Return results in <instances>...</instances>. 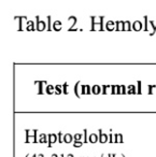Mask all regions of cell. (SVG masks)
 Wrapping results in <instances>:
<instances>
[{
  "label": "cell",
  "mask_w": 156,
  "mask_h": 157,
  "mask_svg": "<svg viewBox=\"0 0 156 157\" xmlns=\"http://www.w3.org/2000/svg\"><path fill=\"white\" fill-rule=\"evenodd\" d=\"M148 22H149V17H148V16H144V30H145V31H148V30H149Z\"/></svg>",
  "instance_id": "28"
},
{
  "label": "cell",
  "mask_w": 156,
  "mask_h": 157,
  "mask_svg": "<svg viewBox=\"0 0 156 157\" xmlns=\"http://www.w3.org/2000/svg\"><path fill=\"white\" fill-rule=\"evenodd\" d=\"M111 87V86H108V85H102L101 88H102V94L103 95H108V88Z\"/></svg>",
  "instance_id": "27"
},
{
  "label": "cell",
  "mask_w": 156,
  "mask_h": 157,
  "mask_svg": "<svg viewBox=\"0 0 156 157\" xmlns=\"http://www.w3.org/2000/svg\"><path fill=\"white\" fill-rule=\"evenodd\" d=\"M81 95H87V85L81 86Z\"/></svg>",
  "instance_id": "23"
},
{
  "label": "cell",
  "mask_w": 156,
  "mask_h": 157,
  "mask_svg": "<svg viewBox=\"0 0 156 157\" xmlns=\"http://www.w3.org/2000/svg\"><path fill=\"white\" fill-rule=\"evenodd\" d=\"M60 157H65V155H64V154H61V155H60Z\"/></svg>",
  "instance_id": "49"
},
{
  "label": "cell",
  "mask_w": 156,
  "mask_h": 157,
  "mask_svg": "<svg viewBox=\"0 0 156 157\" xmlns=\"http://www.w3.org/2000/svg\"><path fill=\"white\" fill-rule=\"evenodd\" d=\"M38 157H44V155L43 154H39V156Z\"/></svg>",
  "instance_id": "44"
},
{
  "label": "cell",
  "mask_w": 156,
  "mask_h": 157,
  "mask_svg": "<svg viewBox=\"0 0 156 157\" xmlns=\"http://www.w3.org/2000/svg\"><path fill=\"white\" fill-rule=\"evenodd\" d=\"M25 132H26V140H25V142L26 143H29L30 142V138H33V137L29 134V129H26Z\"/></svg>",
  "instance_id": "24"
},
{
  "label": "cell",
  "mask_w": 156,
  "mask_h": 157,
  "mask_svg": "<svg viewBox=\"0 0 156 157\" xmlns=\"http://www.w3.org/2000/svg\"><path fill=\"white\" fill-rule=\"evenodd\" d=\"M90 93H91V88L89 85H87V95H90Z\"/></svg>",
  "instance_id": "40"
},
{
  "label": "cell",
  "mask_w": 156,
  "mask_h": 157,
  "mask_svg": "<svg viewBox=\"0 0 156 157\" xmlns=\"http://www.w3.org/2000/svg\"><path fill=\"white\" fill-rule=\"evenodd\" d=\"M84 144V142H82V141H74L73 142V146L74 147H80Z\"/></svg>",
  "instance_id": "29"
},
{
  "label": "cell",
  "mask_w": 156,
  "mask_h": 157,
  "mask_svg": "<svg viewBox=\"0 0 156 157\" xmlns=\"http://www.w3.org/2000/svg\"><path fill=\"white\" fill-rule=\"evenodd\" d=\"M113 136H114V143L120 142V134H118V133H114Z\"/></svg>",
  "instance_id": "33"
},
{
  "label": "cell",
  "mask_w": 156,
  "mask_h": 157,
  "mask_svg": "<svg viewBox=\"0 0 156 157\" xmlns=\"http://www.w3.org/2000/svg\"><path fill=\"white\" fill-rule=\"evenodd\" d=\"M112 157H116V154H112Z\"/></svg>",
  "instance_id": "45"
},
{
  "label": "cell",
  "mask_w": 156,
  "mask_h": 157,
  "mask_svg": "<svg viewBox=\"0 0 156 157\" xmlns=\"http://www.w3.org/2000/svg\"><path fill=\"white\" fill-rule=\"evenodd\" d=\"M48 138H49V143H48L49 147H52L53 143L58 142V134H56V133H49Z\"/></svg>",
  "instance_id": "2"
},
{
  "label": "cell",
  "mask_w": 156,
  "mask_h": 157,
  "mask_svg": "<svg viewBox=\"0 0 156 157\" xmlns=\"http://www.w3.org/2000/svg\"><path fill=\"white\" fill-rule=\"evenodd\" d=\"M128 91L127 94L128 95H137L138 94V88H137L136 85H128Z\"/></svg>",
  "instance_id": "4"
},
{
  "label": "cell",
  "mask_w": 156,
  "mask_h": 157,
  "mask_svg": "<svg viewBox=\"0 0 156 157\" xmlns=\"http://www.w3.org/2000/svg\"><path fill=\"white\" fill-rule=\"evenodd\" d=\"M99 141V136L97 133H90L88 137V142L90 143H96Z\"/></svg>",
  "instance_id": "8"
},
{
  "label": "cell",
  "mask_w": 156,
  "mask_h": 157,
  "mask_svg": "<svg viewBox=\"0 0 156 157\" xmlns=\"http://www.w3.org/2000/svg\"><path fill=\"white\" fill-rule=\"evenodd\" d=\"M52 156H53V157H58L59 155H57V154H52Z\"/></svg>",
  "instance_id": "43"
},
{
  "label": "cell",
  "mask_w": 156,
  "mask_h": 157,
  "mask_svg": "<svg viewBox=\"0 0 156 157\" xmlns=\"http://www.w3.org/2000/svg\"><path fill=\"white\" fill-rule=\"evenodd\" d=\"M116 94L122 95V85H116Z\"/></svg>",
  "instance_id": "34"
},
{
  "label": "cell",
  "mask_w": 156,
  "mask_h": 157,
  "mask_svg": "<svg viewBox=\"0 0 156 157\" xmlns=\"http://www.w3.org/2000/svg\"><path fill=\"white\" fill-rule=\"evenodd\" d=\"M83 137H84V143H87L88 142V138H87V129H84L83 130Z\"/></svg>",
  "instance_id": "30"
},
{
  "label": "cell",
  "mask_w": 156,
  "mask_h": 157,
  "mask_svg": "<svg viewBox=\"0 0 156 157\" xmlns=\"http://www.w3.org/2000/svg\"><path fill=\"white\" fill-rule=\"evenodd\" d=\"M35 84H38L39 85V89H38V95H42L43 94V85H48V83L45 81H40V82H35Z\"/></svg>",
  "instance_id": "6"
},
{
  "label": "cell",
  "mask_w": 156,
  "mask_h": 157,
  "mask_svg": "<svg viewBox=\"0 0 156 157\" xmlns=\"http://www.w3.org/2000/svg\"><path fill=\"white\" fill-rule=\"evenodd\" d=\"M51 20H52V17L51 16H48V30L50 31V30H52L53 28H52V23H51Z\"/></svg>",
  "instance_id": "26"
},
{
  "label": "cell",
  "mask_w": 156,
  "mask_h": 157,
  "mask_svg": "<svg viewBox=\"0 0 156 157\" xmlns=\"http://www.w3.org/2000/svg\"><path fill=\"white\" fill-rule=\"evenodd\" d=\"M150 25H151V27H152V29H153L152 32H150V36H154L155 34V31H156V22L150 21Z\"/></svg>",
  "instance_id": "19"
},
{
  "label": "cell",
  "mask_w": 156,
  "mask_h": 157,
  "mask_svg": "<svg viewBox=\"0 0 156 157\" xmlns=\"http://www.w3.org/2000/svg\"><path fill=\"white\" fill-rule=\"evenodd\" d=\"M29 155H30V154H27V155H26V157H29Z\"/></svg>",
  "instance_id": "50"
},
{
  "label": "cell",
  "mask_w": 156,
  "mask_h": 157,
  "mask_svg": "<svg viewBox=\"0 0 156 157\" xmlns=\"http://www.w3.org/2000/svg\"><path fill=\"white\" fill-rule=\"evenodd\" d=\"M37 131H38V130H37V129H34V136H33V138H34V143H37V142H38V139H37Z\"/></svg>",
  "instance_id": "35"
},
{
  "label": "cell",
  "mask_w": 156,
  "mask_h": 157,
  "mask_svg": "<svg viewBox=\"0 0 156 157\" xmlns=\"http://www.w3.org/2000/svg\"><path fill=\"white\" fill-rule=\"evenodd\" d=\"M105 29L108 31H113L115 29V23H114L113 21H108L107 23H105Z\"/></svg>",
  "instance_id": "7"
},
{
  "label": "cell",
  "mask_w": 156,
  "mask_h": 157,
  "mask_svg": "<svg viewBox=\"0 0 156 157\" xmlns=\"http://www.w3.org/2000/svg\"><path fill=\"white\" fill-rule=\"evenodd\" d=\"M64 142V134L63 132H58V143H63Z\"/></svg>",
  "instance_id": "31"
},
{
  "label": "cell",
  "mask_w": 156,
  "mask_h": 157,
  "mask_svg": "<svg viewBox=\"0 0 156 157\" xmlns=\"http://www.w3.org/2000/svg\"><path fill=\"white\" fill-rule=\"evenodd\" d=\"M68 21H70V22H72V24H71V27L69 28V31H72L73 30V26H75L76 25V22H77V19L75 16H69L68 17Z\"/></svg>",
  "instance_id": "14"
},
{
  "label": "cell",
  "mask_w": 156,
  "mask_h": 157,
  "mask_svg": "<svg viewBox=\"0 0 156 157\" xmlns=\"http://www.w3.org/2000/svg\"><path fill=\"white\" fill-rule=\"evenodd\" d=\"M126 26H127V30H128V31L132 30V24L130 23L129 21H126Z\"/></svg>",
  "instance_id": "32"
},
{
  "label": "cell",
  "mask_w": 156,
  "mask_h": 157,
  "mask_svg": "<svg viewBox=\"0 0 156 157\" xmlns=\"http://www.w3.org/2000/svg\"><path fill=\"white\" fill-rule=\"evenodd\" d=\"M73 140V136L71 133H65L64 134V142L67 143V144H69V143H71Z\"/></svg>",
  "instance_id": "10"
},
{
  "label": "cell",
  "mask_w": 156,
  "mask_h": 157,
  "mask_svg": "<svg viewBox=\"0 0 156 157\" xmlns=\"http://www.w3.org/2000/svg\"><path fill=\"white\" fill-rule=\"evenodd\" d=\"M68 157H74V155L73 154H68Z\"/></svg>",
  "instance_id": "42"
},
{
  "label": "cell",
  "mask_w": 156,
  "mask_h": 157,
  "mask_svg": "<svg viewBox=\"0 0 156 157\" xmlns=\"http://www.w3.org/2000/svg\"><path fill=\"white\" fill-rule=\"evenodd\" d=\"M45 93L48 95H53L55 93V86H53V85H46L45 86Z\"/></svg>",
  "instance_id": "13"
},
{
  "label": "cell",
  "mask_w": 156,
  "mask_h": 157,
  "mask_svg": "<svg viewBox=\"0 0 156 157\" xmlns=\"http://www.w3.org/2000/svg\"><path fill=\"white\" fill-rule=\"evenodd\" d=\"M39 143H49V138L45 133H41L39 136Z\"/></svg>",
  "instance_id": "15"
},
{
  "label": "cell",
  "mask_w": 156,
  "mask_h": 157,
  "mask_svg": "<svg viewBox=\"0 0 156 157\" xmlns=\"http://www.w3.org/2000/svg\"><path fill=\"white\" fill-rule=\"evenodd\" d=\"M111 94L112 95H116V85H112L111 86Z\"/></svg>",
  "instance_id": "38"
},
{
  "label": "cell",
  "mask_w": 156,
  "mask_h": 157,
  "mask_svg": "<svg viewBox=\"0 0 156 157\" xmlns=\"http://www.w3.org/2000/svg\"><path fill=\"white\" fill-rule=\"evenodd\" d=\"M39 17H40L39 15L36 16V28L38 31H43L46 28V23H45L44 21H40Z\"/></svg>",
  "instance_id": "1"
},
{
  "label": "cell",
  "mask_w": 156,
  "mask_h": 157,
  "mask_svg": "<svg viewBox=\"0 0 156 157\" xmlns=\"http://www.w3.org/2000/svg\"><path fill=\"white\" fill-rule=\"evenodd\" d=\"M125 94H127L126 87H125V85H122V95H125Z\"/></svg>",
  "instance_id": "39"
},
{
  "label": "cell",
  "mask_w": 156,
  "mask_h": 157,
  "mask_svg": "<svg viewBox=\"0 0 156 157\" xmlns=\"http://www.w3.org/2000/svg\"><path fill=\"white\" fill-rule=\"evenodd\" d=\"M118 134H120V143H123V134L122 133H118Z\"/></svg>",
  "instance_id": "41"
},
{
  "label": "cell",
  "mask_w": 156,
  "mask_h": 157,
  "mask_svg": "<svg viewBox=\"0 0 156 157\" xmlns=\"http://www.w3.org/2000/svg\"><path fill=\"white\" fill-rule=\"evenodd\" d=\"M33 157H38V155H37V154H35V155H33Z\"/></svg>",
  "instance_id": "47"
},
{
  "label": "cell",
  "mask_w": 156,
  "mask_h": 157,
  "mask_svg": "<svg viewBox=\"0 0 156 157\" xmlns=\"http://www.w3.org/2000/svg\"><path fill=\"white\" fill-rule=\"evenodd\" d=\"M108 157H112V154H108Z\"/></svg>",
  "instance_id": "46"
},
{
  "label": "cell",
  "mask_w": 156,
  "mask_h": 157,
  "mask_svg": "<svg viewBox=\"0 0 156 157\" xmlns=\"http://www.w3.org/2000/svg\"><path fill=\"white\" fill-rule=\"evenodd\" d=\"M26 30H28V31H35V30H37V28L35 27V23H34L33 21H27Z\"/></svg>",
  "instance_id": "12"
},
{
  "label": "cell",
  "mask_w": 156,
  "mask_h": 157,
  "mask_svg": "<svg viewBox=\"0 0 156 157\" xmlns=\"http://www.w3.org/2000/svg\"><path fill=\"white\" fill-rule=\"evenodd\" d=\"M103 21H104V16H100V17H99V24H100V28H99V30H100V31H102V30L105 29L104 24H103Z\"/></svg>",
  "instance_id": "18"
},
{
  "label": "cell",
  "mask_w": 156,
  "mask_h": 157,
  "mask_svg": "<svg viewBox=\"0 0 156 157\" xmlns=\"http://www.w3.org/2000/svg\"><path fill=\"white\" fill-rule=\"evenodd\" d=\"M80 84H81V82H80V81H77V82L75 83V85H74V88H73V91H74V95H75L77 98L81 97L80 93H79V86H80Z\"/></svg>",
  "instance_id": "17"
},
{
  "label": "cell",
  "mask_w": 156,
  "mask_h": 157,
  "mask_svg": "<svg viewBox=\"0 0 156 157\" xmlns=\"http://www.w3.org/2000/svg\"><path fill=\"white\" fill-rule=\"evenodd\" d=\"M95 20H96V16H90V21H91V28H90V30L91 31H95V26H96Z\"/></svg>",
  "instance_id": "22"
},
{
  "label": "cell",
  "mask_w": 156,
  "mask_h": 157,
  "mask_svg": "<svg viewBox=\"0 0 156 157\" xmlns=\"http://www.w3.org/2000/svg\"><path fill=\"white\" fill-rule=\"evenodd\" d=\"M61 86H63V93L65 94V95H68V94H69V92H68V83L65 82L64 85H61Z\"/></svg>",
  "instance_id": "21"
},
{
  "label": "cell",
  "mask_w": 156,
  "mask_h": 157,
  "mask_svg": "<svg viewBox=\"0 0 156 157\" xmlns=\"http://www.w3.org/2000/svg\"><path fill=\"white\" fill-rule=\"evenodd\" d=\"M132 29L135 31H140L142 29V22L141 21H135L132 23Z\"/></svg>",
  "instance_id": "5"
},
{
  "label": "cell",
  "mask_w": 156,
  "mask_h": 157,
  "mask_svg": "<svg viewBox=\"0 0 156 157\" xmlns=\"http://www.w3.org/2000/svg\"><path fill=\"white\" fill-rule=\"evenodd\" d=\"M155 85H149V91H148V95H152V91L153 88H155Z\"/></svg>",
  "instance_id": "36"
},
{
  "label": "cell",
  "mask_w": 156,
  "mask_h": 157,
  "mask_svg": "<svg viewBox=\"0 0 156 157\" xmlns=\"http://www.w3.org/2000/svg\"><path fill=\"white\" fill-rule=\"evenodd\" d=\"M91 93L94 94V95H99V94L102 93V88L99 86V85H94L93 87H91Z\"/></svg>",
  "instance_id": "9"
},
{
  "label": "cell",
  "mask_w": 156,
  "mask_h": 157,
  "mask_svg": "<svg viewBox=\"0 0 156 157\" xmlns=\"http://www.w3.org/2000/svg\"><path fill=\"white\" fill-rule=\"evenodd\" d=\"M61 87L63 86H60V85H56V86H55V94H56V95H60L63 93Z\"/></svg>",
  "instance_id": "20"
},
{
  "label": "cell",
  "mask_w": 156,
  "mask_h": 157,
  "mask_svg": "<svg viewBox=\"0 0 156 157\" xmlns=\"http://www.w3.org/2000/svg\"><path fill=\"white\" fill-rule=\"evenodd\" d=\"M14 20L15 21H20V28H18V31L23 30V28H22V26H23V20H27V17L26 16H15Z\"/></svg>",
  "instance_id": "16"
},
{
  "label": "cell",
  "mask_w": 156,
  "mask_h": 157,
  "mask_svg": "<svg viewBox=\"0 0 156 157\" xmlns=\"http://www.w3.org/2000/svg\"><path fill=\"white\" fill-rule=\"evenodd\" d=\"M121 157H125V155H124V154H121Z\"/></svg>",
  "instance_id": "48"
},
{
  "label": "cell",
  "mask_w": 156,
  "mask_h": 157,
  "mask_svg": "<svg viewBox=\"0 0 156 157\" xmlns=\"http://www.w3.org/2000/svg\"><path fill=\"white\" fill-rule=\"evenodd\" d=\"M52 28H53L55 31H60V30H61V22H60V21H55L54 23H53Z\"/></svg>",
  "instance_id": "11"
},
{
  "label": "cell",
  "mask_w": 156,
  "mask_h": 157,
  "mask_svg": "<svg viewBox=\"0 0 156 157\" xmlns=\"http://www.w3.org/2000/svg\"><path fill=\"white\" fill-rule=\"evenodd\" d=\"M137 85H138V86H137V88H138V95H141V94H142V91H141V82H140V81H138Z\"/></svg>",
  "instance_id": "37"
},
{
  "label": "cell",
  "mask_w": 156,
  "mask_h": 157,
  "mask_svg": "<svg viewBox=\"0 0 156 157\" xmlns=\"http://www.w3.org/2000/svg\"><path fill=\"white\" fill-rule=\"evenodd\" d=\"M99 131V143H107L108 142V134L102 132V129H98Z\"/></svg>",
  "instance_id": "3"
},
{
  "label": "cell",
  "mask_w": 156,
  "mask_h": 157,
  "mask_svg": "<svg viewBox=\"0 0 156 157\" xmlns=\"http://www.w3.org/2000/svg\"><path fill=\"white\" fill-rule=\"evenodd\" d=\"M73 140L74 141H82V133H75L73 136Z\"/></svg>",
  "instance_id": "25"
}]
</instances>
